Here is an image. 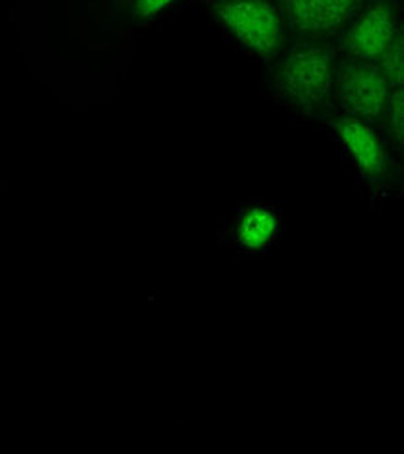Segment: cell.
I'll return each mask as SVG.
<instances>
[{"instance_id": "cell-1", "label": "cell", "mask_w": 404, "mask_h": 454, "mask_svg": "<svg viewBox=\"0 0 404 454\" xmlns=\"http://www.w3.org/2000/svg\"><path fill=\"white\" fill-rule=\"evenodd\" d=\"M276 81L289 103L302 108L317 106L332 86V56L321 47H295L281 59Z\"/></svg>"}, {"instance_id": "cell-2", "label": "cell", "mask_w": 404, "mask_h": 454, "mask_svg": "<svg viewBox=\"0 0 404 454\" xmlns=\"http://www.w3.org/2000/svg\"><path fill=\"white\" fill-rule=\"evenodd\" d=\"M226 28L250 51L273 54L281 42V23L266 0H234L218 10Z\"/></svg>"}, {"instance_id": "cell-3", "label": "cell", "mask_w": 404, "mask_h": 454, "mask_svg": "<svg viewBox=\"0 0 404 454\" xmlns=\"http://www.w3.org/2000/svg\"><path fill=\"white\" fill-rule=\"evenodd\" d=\"M390 86L378 66L354 60L339 71L337 98L351 118L375 120L386 112Z\"/></svg>"}, {"instance_id": "cell-4", "label": "cell", "mask_w": 404, "mask_h": 454, "mask_svg": "<svg viewBox=\"0 0 404 454\" xmlns=\"http://www.w3.org/2000/svg\"><path fill=\"white\" fill-rule=\"evenodd\" d=\"M395 12L388 4H375L365 10L346 35V51L354 60L378 62L397 37Z\"/></svg>"}, {"instance_id": "cell-5", "label": "cell", "mask_w": 404, "mask_h": 454, "mask_svg": "<svg viewBox=\"0 0 404 454\" xmlns=\"http://www.w3.org/2000/svg\"><path fill=\"white\" fill-rule=\"evenodd\" d=\"M291 25L310 35H324L343 27L358 12L360 0H285Z\"/></svg>"}, {"instance_id": "cell-6", "label": "cell", "mask_w": 404, "mask_h": 454, "mask_svg": "<svg viewBox=\"0 0 404 454\" xmlns=\"http://www.w3.org/2000/svg\"><path fill=\"white\" fill-rule=\"evenodd\" d=\"M336 135L354 166L365 177L376 179L386 172V149L376 132L358 118H343L336 123Z\"/></svg>"}, {"instance_id": "cell-7", "label": "cell", "mask_w": 404, "mask_h": 454, "mask_svg": "<svg viewBox=\"0 0 404 454\" xmlns=\"http://www.w3.org/2000/svg\"><path fill=\"white\" fill-rule=\"evenodd\" d=\"M278 230V223L273 213L265 209L250 211L239 225V240L250 250L263 248L266 242H271Z\"/></svg>"}, {"instance_id": "cell-8", "label": "cell", "mask_w": 404, "mask_h": 454, "mask_svg": "<svg viewBox=\"0 0 404 454\" xmlns=\"http://www.w3.org/2000/svg\"><path fill=\"white\" fill-rule=\"evenodd\" d=\"M404 54H402V40L400 35H397L393 43L388 47V51L382 54V59L378 60L380 66L378 69L382 71L386 81L393 86H400L404 79Z\"/></svg>"}, {"instance_id": "cell-9", "label": "cell", "mask_w": 404, "mask_h": 454, "mask_svg": "<svg viewBox=\"0 0 404 454\" xmlns=\"http://www.w3.org/2000/svg\"><path fill=\"white\" fill-rule=\"evenodd\" d=\"M386 110H388V125H390L392 137L397 138V142L400 144L404 137V93L400 86L393 93H390Z\"/></svg>"}, {"instance_id": "cell-10", "label": "cell", "mask_w": 404, "mask_h": 454, "mask_svg": "<svg viewBox=\"0 0 404 454\" xmlns=\"http://www.w3.org/2000/svg\"><path fill=\"white\" fill-rule=\"evenodd\" d=\"M171 3L176 0H137V10L142 17H151L168 8Z\"/></svg>"}]
</instances>
